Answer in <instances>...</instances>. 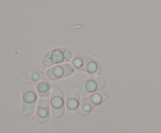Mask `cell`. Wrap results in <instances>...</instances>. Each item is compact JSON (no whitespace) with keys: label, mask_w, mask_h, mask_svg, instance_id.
Instances as JSON below:
<instances>
[{"label":"cell","mask_w":161,"mask_h":133,"mask_svg":"<svg viewBox=\"0 0 161 133\" xmlns=\"http://www.w3.org/2000/svg\"><path fill=\"white\" fill-rule=\"evenodd\" d=\"M36 118L39 123H46L50 118V104L48 99L42 98L39 100Z\"/></svg>","instance_id":"9"},{"label":"cell","mask_w":161,"mask_h":133,"mask_svg":"<svg viewBox=\"0 0 161 133\" xmlns=\"http://www.w3.org/2000/svg\"><path fill=\"white\" fill-rule=\"evenodd\" d=\"M90 98H91L92 103L97 106V105L102 104L105 101V100L106 99V95L102 92H96V93H94L92 95H91Z\"/></svg>","instance_id":"11"},{"label":"cell","mask_w":161,"mask_h":133,"mask_svg":"<svg viewBox=\"0 0 161 133\" xmlns=\"http://www.w3.org/2000/svg\"><path fill=\"white\" fill-rule=\"evenodd\" d=\"M106 85V81L102 77L91 78L83 81L80 86V91L83 95H86L91 92L101 91L105 89Z\"/></svg>","instance_id":"5"},{"label":"cell","mask_w":161,"mask_h":133,"mask_svg":"<svg viewBox=\"0 0 161 133\" xmlns=\"http://www.w3.org/2000/svg\"><path fill=\"white\" fill-rule=\"evenodd\" d=\"M67 99L68 114L71 117H75L79 113L80 106V92L78 89L74 88L68 91L66 94Z\"/></svg>","instance_id":"7"},{"label":"cell","mask_w":161,"mask_h":133,"mask_svg":"<svg viewBox=\"0 0 161 133\" xmlns=\"http://www.w3.org/2000/svg\"><path fill=\"white\" fill-rule=\"evenodd\" d=\"M95 107L96 106L92 103L90 96H87L82 101L81 107H80L81 108V113L84 115H86V114H90Z\"/></svg>","instance_id":"10"},{"label":"cell","mask_w":161,"mask_h":133,"mask_svg":"<svg viewBox=\"0 0 161 133\" xmlns=\"http://www.w3.org/2000/svg\"><path fill=\"white\" fill-rule=\"evenodd\" d=\"M52 115L54 118H59L64 114V95L62 91L58 88H53L50 95Z\"/></svg>","instance_id":"4"},{"label":"cell","mask_w":161,"mask_h":133,"mask_svg":"<svg viewBox=\"0 0 161 133\" xmlns=\"http://www.w3.org/2000/svg\"><path fill=\"white\" fill-rule=\"evenodd\" d=\"M22 95L24 114L27 116L31 115L35 110L37 100V94L34 86L30 83L24 84L22 87Z\"/></svg>","instance_id":"2"},{"label":"cell","mask_w":161,"mask_h":133,"mask_svg":"<svg viewBox=\"0 0 161 133\" xmlns=\"http://www.w3.org/2000/svg\"><path fill=\"white\" fill-rule=\"evenodd\" d=\"M31 78H32L34 84L36 85V89H37V92L39 96L42 98L48 96L50 94V84L49 83L48 80L47 79L44 74L41 71H35L31 74Z\"/></svg>","instance_id":"6"},{"label":"cell","mask_w":161,"mask_h":133,"mask_svg":"<svg viewBox=\"0 0 161 133\" xmlns=\"http://www.w3.org/2000/svg\"><path fill=\"white\" fill-rule=\"evenodd\" d=\"M72 57V53L69 49L60 48L48 52L42 59L44 67H51L55 64L69 61Z\"/></svg>","instance_id":"3"},{"label":"cell","mask_w":161,"mask_h":133,"mask_svg":"<svg viewBox=\"0 0 161 133\" xmlns=\"http://www.w3.org/2000/svg\"><path fill=\"white\" fill-rule=\"evenodd\" d=\"M73 71L74 70L72 66L65 64L51 67L47 70V74L49 79L51 81H57V80L61 79L65 77L70 76L73 73Z\"/></svg>","instance_id":"8"},{"label":"cell","mask_w":161,"mask_h":133,"mask_svg":"<svg viewBox=\"0 0 161 133\" xmlns=\"http://www.w3.org/2000/svg\"><path fill=\"white\" fill-rule=\"evenodd\" d=\"M72 64L79 70L86 72L91 76H97L102 72L100 64L92 58L83 56H76L72 60Z\"/></svg>","instance_id":"1"}]
</instances>
